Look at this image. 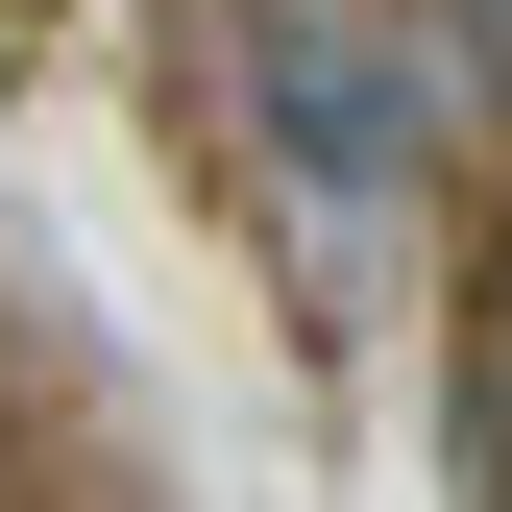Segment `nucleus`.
<instances>
[{
    "label": "nucleus",
    "instance_id": "1",
    "mask_svg": "<svg viewBox=\"0 0 512 512\" xmlns=\"http://www.w3.org/2000/svg\"><path fill=\"white\" fill-rule=\"evenodd\" d=\"M244 122H269L317 196H391V171H415V98H391V49L293 25V0H244Z\"/></svg>",
    "mask_w": 512,
    "mask_h": 512
},
{
    "label": "nucleus",
    "instance_id": "2",
    "mask_svg": "<svg viewBox=\"0 0 512 512\" xmlns=\"http://www.w3.org/2000/svg\"><path fill=\"white\" fill-rule=\"evenodd\" d=\"M488 439H512V391H488Z\"/></svg>",
    "mask_w": 512,
    "mask_h": 512
}]
</instances>
